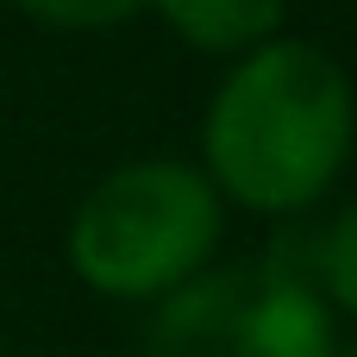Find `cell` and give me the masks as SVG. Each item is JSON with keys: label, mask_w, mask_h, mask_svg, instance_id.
Returning a JSON list of instances; mask_svg holds the SVG:
<instances>
[{"label": "cell", "mask_w": 357, "mask_h": 357, "mask_svg": "<svg viewBox=\"0 0 357 357\" xmlns=\"http://www.w3.org/2000/svg\"><path fill=\"white\" fill-rule=\"evenodd\" d=\"M357 151L351 69L295 31L226 63L201 113V169L226 207L257 220L314 213Z\"/></svg>", "instance_id": "obj_1"}, {"label": "cell", "mask_w": 357, "mask_h": 357, "mask_svg": "<svg viewBox=\"0 0 357 357\" xmlns=\"http://www.w3.org/2000/svg\"><path fill=\"white\" fill-rule=\"evenodd\" d=\"M226 201L195 157H126L82 188L63 226L69 276L126 307H151L220 264Z\"/></svg>", "instance_id": "obj_2"}, {"label": "cell", "mask_w": 357, "mask_h": 357, "mask_svg": "<svg viewBox=\"0 0 357 357\" xmlns=\"http://www.w3.org/2000/svg\"><path fill=\"white\" fill-rule=\"evenodd\" d=\"M339 320L307 282V270L257 257V264H207L176 295L151 301L144 357H333Z\"/></svg>", "instance_id": "obj_3"}, {"label": "cell", "mask_w": 357, "mask_h": 357, "mask_svg": "<svg viewBox=\"0 0 357 357\" xmlns=\"http://www.w3.org/2000/svg\"><path fill=\"white\" fill-rule=\"evenodd\" d=\"M151 19L195 56H245L289 25V0H151Z\"/></svg>", "instance_id": "obj_4"}, {"label": "cell", "mask_w": 357, "mask_h": 357, "mask_svg": "<svg viewBox=\"0 0 357 357\" xmlns=\"http://www.w3.org/2000/svg\"><path fill=\"white\" fill-rule=\"evenodd\" d=\"M307 282L320 289V301L333 307V320H357V201H345V207L320 226Z\"/></svg>", "instance_id": "obj_5"}, {"label": "cell", "mask_w": 357, "mask_h": 357, "mask_svg": "<svg viewBox=\"0 0 357 357\" xmlns=\"http://www.w3.org/2000/svg\"><path fill=\"white\" fill-rule=\"evenodd\" d=\"M0 13H19L44 31H113L151 13V0H0Z\"/></svg>", "instance_id": "obj_6"}, {"label": "cell", "mask_w": 357, "mask_h": 357, "mask_svg": "<svg viewBox=\"0 0 357 357\" xmlns=\"http://www.w3.org/2000/svg\"><path fill=\"white\" fill-rule=\"evenodd\" d=\"M333 357H357V339H351V345H339V351H333Z\"/></svg>", "instance_id": "obj_7"}]
</instances>
